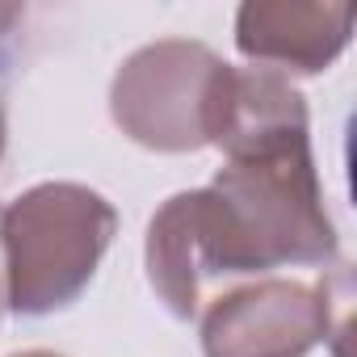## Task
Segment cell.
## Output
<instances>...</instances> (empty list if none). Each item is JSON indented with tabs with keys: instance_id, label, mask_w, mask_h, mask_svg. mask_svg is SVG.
<instances>
[{
	"instance_id": "1",
	"label": "cell",
	"mask_w": 357,
	"mask_h": 357,
	"mask_svg": "<svg viewBox=\"0 0 357 357\" xmlns=\"http://www.w3.org/2000/svg\"><path fill=\"white\" fill-rule=\"evenodd\" d=\"M181 198L202 282L336 261V227L311 147L227 160L206 190H185Z\"/></svg>"
},
{
	"instance_id": "2",
	"label": "cell",
	"mask_w": 357,
	"mask_h": 357,
	"mask_svg": "<svg viewBox=\"0 0 357 357\" xmlns=\"http://www.w3.org/2000/svg\"><path fill=\"white\" fill-rule=\"evenodd\" d=\"M118 231V211L89 185L43 181L0 211V278L17 315L72 307Z\"/></svg>"
},
{
	"instance_id": "3",
	"label": "cell",
	"mask_w": 357,
	"mask_h": 357,
	"mask_svg": "<svg viewBox=\"0 0 357 357\" xmlns=\"http://www.w3.org/2000/svg\"><path fill=\"white\" fill-rule=\"evenodd\" d=\"M223 59L190 38H160L139 47L109 84V114L118 130L147 151L206 147L211 93Z\"/></svg>"
},
{
	"instance_id": "4",
	"label": "cell",
	"mask_w": 357,
	"mask_h": 357,
	"mask_svg": "<svg viewBox=\"0 0 357 357\" xmlns=\"http://www.w3.org/2000/svg\"><path fill=\"white\" fill-rule=\"evenodd\" d=\"M332 336V290L265 278L219 294L202 315L206 357H307Z\"/></svg>"
},
{
	"instance_id": "5",
	"label": "cell",
	"mask_w": 357,
	"mask_h": 357,
	"mask_svg": "<svg viewBox=\"0 0 357 357\" xmlns=\"http://www.w3.org/2000/svg\"><path fill=\"white\" fill-rule=\"evenodd\" d=\"M206 147L227 160H269L311 147V118L303 93L269 68H219L206 118Z\"/></svg>"
},
{
	"instance_id": "6",
	"label": "cell",
	"mask_w": 357,
	"mask_h": 357,
	"mask_svg": "<svg viewBox=\"0 0 357 357\" xmlns=\"http://www.w3.org/2000/svg\"><path fill=\"white\" fill-rule=\"evenodd\" d=\"M353 38L349 5H311V0H248L236 13V47L269 72L315 76L328 72Z\"/></svg>"
},
{
	"instance_id": "7",
	"label": "cell",
	"mask_w": 357,
	"mask_h": 357,
	"mask_svg": "<svg viewBox=\"0 0 357 357\" xmlns=\"http://www.w3.org/2000/svg\"><path fill=\"white\" fill-rule=\"evenodd\" d=\"M17 17H22V9L17 5H5V9H0V30H5L9 22H17Z\"/></svg>"
},
{
	"instance_id": "8",
	"label": "cell",
	"mask_w": 357,
	"mask_h": 357,
	"mask_svg": "<svg viewBox=\"0 0 357 357\" xmlns=\"http://www.w3.org/2000/svg\"><path fill=\"white\" fill-rule=\"evenodd\" d=\"M13 357H63V353H51V349H26V353H13Z\"/></svg>"
},
{
	"instance_id": "9",
	"label": "cell",
	"mask_w": 357,
	"mask_h": 357,
	"mask_svg": "<svg viewBox=\"0 0 357 357\" xmlns=\"http://www.w3.org/2000/svg\"><path fill=\"white\" fill-rule=\"evenodd\" d=\"M5 139H9V122H5V105H0V155H5Z\"/></svg>"
}]
</instances>
